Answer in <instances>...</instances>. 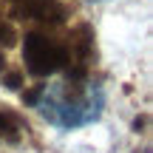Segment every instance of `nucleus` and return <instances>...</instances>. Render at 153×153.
<instances>
[{
    "label": "nucleus",
    "mask_w": 153,
    "mask_h": 153,
    "mask_svg": "<svg viewBox=\"0 0 153 153\" xmlns=\"http://www.w3.org/2000/svg\"><path fill=\"white\" fill-rule=\"evenodd\" d=\"M23 102L60 131L94 125L105 111V91L94 76H51L23 91Z\"/></svg>",
    "instance_id": "f257e3e1"
},
{
    "label": "nucleus",
    "mask_w": 153,
    "mask_h": 153,
    "mask_svg": "<svg viewBox=\"0 0 153 153\" xmlns=\"http://www.w3.org/2000/svg\"><path fill=\"white\" fill-rule=\"evenodd\" d=\"M71 51H68L65 34L54 28H31L23 37V68L34 79H51L68 71Z\"/></svg>",
    "instance_id": "f03ea898"
},
{
    "label": "nucleus",
    "mask_w": 153,
    "mask_h": 153,
    "mask_svg": "<svg viewBox=\"0 0 153 153\" xmlns=\"http://www.w3.org/2000/svg\"><path fill=\"white\" fill-rule=\"evenodd\" d=\"M11 17L40 23V28H54L65 20V9L60 0H3Z\"/></svg>",
    "instance_id": "7ed1b4c3"
},
{
    "label": "nucleus",
    "mask_w": 153,
    "mask_h": 153,
    "mask_svg": "<svg viewBox=\"0 0 153 153\" xmlns=\"http://www.w3.org/2000/svg\"><path fill=\"white\" fill-rule=\"evenodd\" d=\"M23 119L14 114V111L9 108H0V139H6V142H20L23 136Z\"/></svg>",
    "instance_id": "20e7f679"
},
{
    "label": "nucleus",
    "mask_w": 153,
    "mask_h": 153,
    "mask_svg": "<svg viewBox=\"0 0 153 153\" xmlns=\"http://www.w3.org/2000/svg\"><path fill=\"white\" fill-rule=\"evenodd\" d=\"M0 82H3L9 91H20L23 88V71H17V68L9 65L3 51H0Z\"/></svg>",
    "instance_id": "39448f33"
},
{
    "label": "nucleus",
    "mask_w": 153,
    "mask_h": 153,
    "mask_svg": "<svg viewBox=\"0 0 153 153\" xmlns=\"http://www.w3.org/2000/svg\"><path fill=\"white\" fill-rule=\"evenodd\" d=\"M14 40H17L14 26H11V23H6L3 17H0V51L9 48V45H14Z\"/></svg>",
    "instance_id": "423d86ee"
}]
</instances>
